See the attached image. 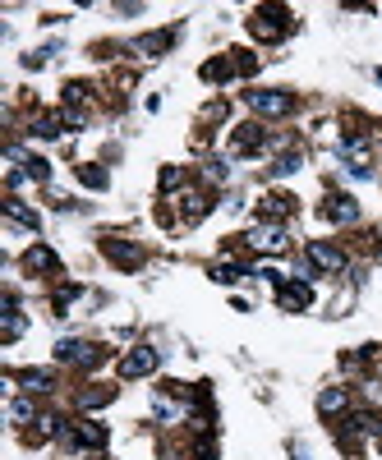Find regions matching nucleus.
<instances>
[{
  "label": "nucleus",
  "mask_w": 382,
  "mask_h": 460,
  "mask_svg": "<svg viewBox=\"0 0 382 460\" xmlns=\"http://www.w3.org/2000/svg\"><path fill=\"white\" fill-rule=\"evenodd\" d=\"M60 442L70 446V451H87V446H102V442H106V428H97V424L65 428V433H60Z\"/></svg>",
  "instance_id": "nucleus-1"
},
{
  "label": "nucleus",
  "mask_w": 382,
  "mask_h": 460,
  "mask_svg": "<svg viewBox=\"0 0 382 460\" xmlns=\"http://www.w3.org/2000/svg\"><path fill=\"white\" fill-rule=\"evenodd\" d=\"M55 355H60L65 364H83V368L102 364V350H97V346H83V341H60V346H55Z\"/></svg>",
  "instance_id": "nucleus-2"
},
{
  "label": "nucleus",
  "mask_w": 382,
  "mask_h": 460,
  "mask_svg": "<svg viewBox=\"0 0 382 460\" xmlns=\"http://www.w3.org/2000/svg\"><path fill=\"white\" fill-rule=\"evenodd\" d=\"M249 106L258 115H286L290 106H295V97L290 92H249Z\"/></svg>",
  "instance_id": "nucleus-3"
},
{
  "label": "nucleus",
  "mask_w": 382,
  "mask_h": 460,
  "mask_svg": "<svg viewBox=\"0 0 382 460\" xmlns=\"http://www.w3.org/2000/svg\"><path fill=\"white\" fill-rule=\"evenodd\" d=\"M156 359H161V355H156L152 346H139L134 355H124L120 378H143V373H152V368H156Z\"/></svg>",
  "instance_id": "nucleus-4"
},
{
  "label": "nucleus",
  "mask_w": 382,
  "mask_h": 460,
  "mask_svg": "<svg viewBox=\"0 0 382 460\" xmlns=\"http://www.w3.org/2000/svg\"><path fill=\"white\" fill-rule=\"evenodd\" d=\"M309 262L313 267H322V272H341L346 267V258H341V249H331V244H309Z\"/></svg>",
  "instance_id": "nucleus-5"
},
{
  "label": "nucleus",
  "mask_w": 382,
  "mask_h": 460,
  "mask_svg": "<svg viewBox=\"0 0 382 460\" xmlns=\"http://www.w3.org/2000/svg\"><path fill=\"white\" fill-rule=\"evenodd\" d=\"M249 244H253V249H262V253H281V249H286V230H281V226H258L249 235Z\"/></svg>",
  "instance_id": "nucleus-6"
},
{
  "label": "nucleus",
  "mask_w": 382,
  "mask_h": 460,
  "mask_svg": "<svg viewBox=\"0 0 382 460\" xmlns=\"http://www.w3.org/2000/svg\"><path fill=\"white\" fill-rule=\"evenodd\" d=\"M5 217H9V221H18V226H28V230L42 226V217H37V212H28L18 198H9V203H5Z\"/></svg>",
  "instance_id": "nucleus-7"
},
{
  "label": "nucleus",
  "mask_w": 382,
  "mask_h": 460,
  "mask_svg": "<svg viewBox=\"0 0 382 460\" xmlns=\"http://www.w3.org/2000/svg\"><path fill=\"white\" fill-rule=\"evenodd\" d=\"M327 217H331V221H355V217H359L355 198H331V203H327Z\"/></svg>",
  "instance_id": "nucleus-8"
},
{
  "label": "nucleus",
  "mask_w": 382,
  "mask_h": 460,
  "mask_svg": "<svg viewBox=\"0 0 382 460\" xmlns=\"http://www.w3.org/2000/svg\"><path fill=\"white\" fill-rule=\"evenodd\" d=\"M281 309H309V286H281Z\"/></svg>",
  "instance_id": "nucleus-9"
},
{
  "label": "nucleus",
  "mask_w": 382,
  "mask_h": 460,
  "mask_svg": "<svg viewBox=\"0 0 382 460\" xmlns=\"http://www.w3.org/2000/svg\"><path fill=\"white\" fill-rule=\"evenodd\" d=\"M28 267H42V272H55V253L51 249H33V253H28Z\"/></svg>",
  "instance_id": "nucleus-10"
},
{
  "label": "nucleus",
  "mask_w": 382,
  "mask_h": 460,
  "mask_svg": "<svg viewBox=\"0 0 382 460\" xmlns=\"http://www.w3.org/2000/svg\"><path fill=\"white\" fill-rule=\"evenodd\" d=\"M18 383H23L28 391H46V387H51V373H42V368H28Z\"/></svg>",
  "instance_id": "nucleus-11"
},
{
  "label": "nucleus",
  "mask_w": 382,
  "mask_h": 460,
  "mask_svg": "<svg viewBox=\"0 0 382 460\" xmlns=\"http://www.w3.org/2000/svg\"><path fill=\"white\" fill-rule=\"evenodd\" d=\"M18 331H23V318H18L14 304H5V341H14Z\"/></svg>",
  "instance_id": "nucleus-12"
},
{
  "label": "nucleus",
  "mask_w": 382,
  "mask_h": 460,
  "mask_svg": "<svg viewBox=\"0 0 382 460\" xmlns=\"http://www.w3.org/2000/svg\"><path fill=\"white\" fill-rule=\"evenodd\" d=\"M9 419H14V424H28V419H33V405H28V400H14V405H9Z\"/></svg>",
  "instance_id": "nucleus-13"
},
{
  "label": "nucleus",
  "mask_w": 382,
  "mask_h": 460,
  "mask_svg": "<svg viewBox=\"0 0 382 460\" xmlns=\"http://www.w3.org/2000/svg\"><path fill=\"white\" fill-rule=\"evenodd\" d=\"M341 400H346V396H341V391H322V400H318V405H322V410H336Z\"/></svg>",
  "instance_id": "nucleus-14"
},
{
  "label": "nucleus",
  "mask_w": 382,
  "mask_h": 460,
  "mask_svg": "<svg viewBox=\"0 0 382 460\" xmlns=\"http://www.w3.org/2000/svg\"><path fill=\"white\" fill-rule=\"evenodd\" d=\"M290 171H299V156H281L277 161V175H290Z\"/></svg>",
  "instance_id": "nucleus-15"
}]
</instances>
